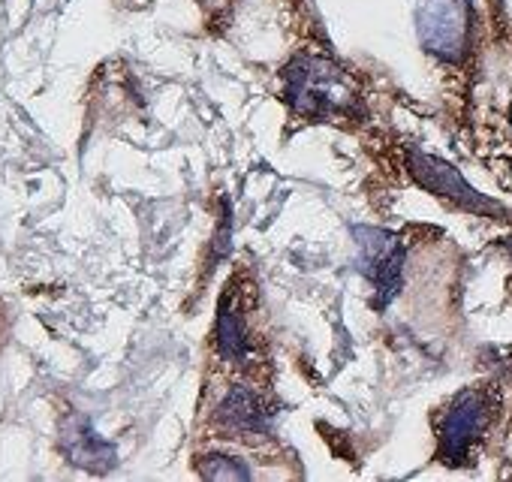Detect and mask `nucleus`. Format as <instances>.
<instances>
[{
    "instance_id": "obj_3",
    "label": "nucleus",
    "mask_w": 512,
    "mask_h": 482,
    "mask_svg": "<svg viewBox=\"0 0 512 482\" xmlns=\"http://www.w3.org/2000/svg\"><path fill=\"white\" fill-rule=\"evenodd\" d=\"M353 235L359 238L362 272L371 278L377 290V308H386L401 290V269H404L401 238L374 226H353Z\"/></svg>"
},
{
    "instance_id": "obj_6",
    "label": "nucleus",
    "mask_w": 512,
    "mask_h": 482,
    "mask_svg": "<svg viewBox=\"0 0 512 482\" xmlns=\"http://www.w3.org/2000/svg\"><path fill=\"white\" fill-rule=\"evenodd\" d=\"M214 425L226 434L263 437L272 428V413L253 389L232 386L214 410Z\"/></svg>"
},
{
    "instance_id": "obj_1",
    "label": "nucleus",
    "mask_w": 512,
    "mask_h": 482,
    "mask_svg": "<svg viewBox=\"0 0 512 482\" xmlns=\"http://www.w3.org/2000/svg\"><path fill=\"white\" fill-rule=\"evenodd\" d=\"M284 97L311 124L353 121L362 109L353 79L320 55H302L284 70Z\"/></svg>"
},
{
    "instance_id": "obj_4",
    "label": "nucleus",
    "mask_w": 512,
    "mask_h": 482,
    "mask_svg": "<svg viewBox=\"0 0 512 482\" xmlns=\"http://www.w3.org/2000/svg\"><path fill=\"white\" fill-rule=\"evenodd\" d=\"M407 169H410V175H413L428 193L443 196V199H449L452 205H458V208H464V211L488 214V217H503V214H506L497 202H491V199H485L482 193H476V190L449 166V163H443V160H437V157H428V154H422L419 148H407Z\"/></svg>"
},
{
    "instance_id": "obj_5",
    "label": "nucleus",
    "mask_w": 512,
    "mask_h": 482,
    "mask_svg": "<svg viewBox=\"0 0 512 482\" xmlns=\"http://www.w3.org/2000/svg\"><path fill=\"white\" fill-rule=\"evenodd\" d=\"M214 347H217V356L226 365H244L256 353L253 329L247 326V308H244V302H241V296L235 293L232 284L226 287V293L220 299Z\"/></svg>"
},
{
    "instance_id": "obj_7",
    "label": "nucleus",
    "mask_w": 512,
    "mask_h": 482,
    "mask_svg": "<svg viewBox=\"0 0 512 482\" xmlns=\"http://www.w3.org/2000/svg\"><path fill=\"white\" fill-rule=\"evenodd\" d=\"M67 452L73 458V464H82V467H91V470H103L115 461V449L109 443H103L91 425L79 422L76 434L67 437Z\"/></svg>"
},
{
    "instance_id": "obj_9",
    "label": "nucleus",
    "mask_w": 512,
    "mask_h": 482,
    "mask_svg": "<svg viewBox=\"0 0 512 482\" xmlns=\"http://www.w3.org/2000/svg\"><path fill=\"white\" fill-rule=\"evenodd\" d=\"M199 473L208 479H250V470L229 455H205L199 458Z\"/></svg>"
},
{
    "instance_id": "obj_2",
    "label": "nucleus",
    "mask_w": 512,
    "mask_h": 482,
    "mask_svg": "<svg viewBox=\"0 0 512 482\" xmlns=\"http://www.w3.org/2000/svg\"><path fill=\"white\" fill-rule=\"evenodd\" d=\"M497 410V395L485 386L455 395L440 416V458L443 464H470L479 452Z\"/></svg>"
},
{
    "instance_id": "obj_8",
    "label": "nucleus",
    "mask_w": 512,
    "mask_h": 482,
    "mask_svg": "<svg viewBox=\"0 0 512 482\" xmlns=\"http://www.w3.org/2000/svg\"><path fill=\"white\" fill-rule=\"evenodd\" d=\"M479 130H509V148H497V151L485 154L482 160H488L491 169H497L500 181H503L506 187H512V106H509L506 112L488 118V121L479 118Z\"/></svg>"
}]
</instances>
